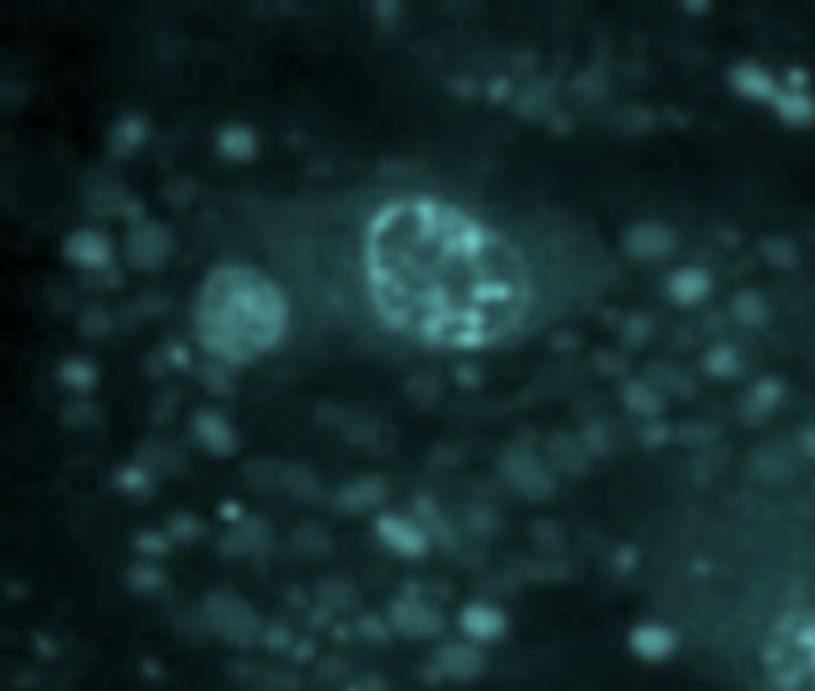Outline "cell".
<instances>
[{"instance_id": "obj_1", "label": "cell", "mask_w": 815, "mask_h": 691, "mask_svg": "<svg viewBox=\"0 0 815 691\" xmlns=\"http://www.w3.org/2000/svg\"><path fill=\"white\" fill-rule=\"evenodd\" d=\"M370 290L389 325L437 344H484L526 309V268L494 230L440 201H395L367 239Z\"/></svg>"}, {"instance_id": "obj_2", "label": "cell", "mask_w": 815, "mask_h": 691, "mask_svg": "<svg viewBox=\"0 0 815 691\" xmlns=\"http://www.w3.org/2000/svg\"><path fill=\"white\" fill-rule=\"evenodd\" d=\"M287 328V306L281 290L249 268L214 271L201 287L198 335L227 360H252L271 351Z\"/></svg>"}, {"instance_id": "obj_3", "label": "cell", "mask_w": 815, "mask_h": 691, "mask_svg": "<svg viewBox=\"0 0 815 691\" xmlns=\"http://www.w3.org/2000/svg\"><path fill=\"white\" fill-rule=\"evenodd\" d=\"M624 246H628V252L634 258H644V262H656V258H666L675 246V236L669 227H663V223H637V227L628 233V239H624Z\"/></svg>"}, {"instance_id": "obj_4", "label": "cell", "mask_w": 815, "mask_h": 691, "mask_svg": "<svg viewBox=\"0 0 815 691\" xmlns=\"http://www.w3.org/2000/svg\"><path fill=\"white\" fill-rule=\"evenodd\" d=\"M774 112L784 125L790 128H812L815 125V99L806 93L803 86H780V93L774 96Z\"/></svg>"}, {"instance_id": "obj_5", "label": "cell", "mask_w": 815, "mask_h": 691, "mask_svg": "<svg viewBox=\"0 0 815 691\" xmlns=\"http://www.w3.org/2000/svg\"><path fill=\"white\" fill-rule=\"evenodd\" d=\"M730 83L736 86L739 96L755 99V102H774V96L780 93V86H777V80H774V74L768 71V67L752 64V61L736 64L733 74H730Z\"/></svg>"}, {"instance_id": "obj_6", "label": "cell", "mask_w": 815, "mask_h": 691, "mask_svg": "<svg viewBox=\"0 0 815 691\" xmlns=\"http://www.w3.org/2000/svg\"><path fill=\"white\" fill-rule=\"evenodd\" d=\"M666 287H669V297L679 306H695L707 297L714 284H710V274L704 268H679Z\"/></svg>"}, {"instance_id": "obj_7", "label": "cell", "mask_w": 815, "mask_h": 691, "mask_svg": "<svg viewBox=\"0 0 815 691\" xmlns=\"http://www.w3.org/2000/svg\"><path fill=\"white\" fill-rule=\"evenodd\" d=\"M67 258L77 265H102L109 258V243H106V236H99V233H90V230H83L77 236L67 239Z\"/></svg>"}, {"instance_id": "obj_8", "label": "cell", "mask_w": 815, "mask_h": 691, "mask_svg": "<svg viewBox=\"0 0 815 691\" xmlns=\"http://www.w3.org/2000/svg\"><path fill=\"white\" fill-rule=\"evenodd\" d=\"M462 625L472 637H481V641H494V637L504 631V615L491 606H472L465 609L462 615Z\"/></svg>"}, {"instance_id": "obj_9", "label": "cell", "mask_w": 815, "mask_h": 691, "mask_svg": "<svg viewBox=\"0 0 815 691\" xmlns=\"http://www.w3.org/2000/svg\"><path fill=\"white\" fill-rule=\"evenodd\" d=\"M379 535L395 548V551H402V555H421V548H424V539H421V532L402 523V520H386V523H379Z\"/></svg>"}, {"instance_id": "obj_10", "label": "cell", "mask_w": 815, "mask_h": 691, "mask_svg": "<svg viewBox=\"0 0 815 691\" xmlns=\"http://www.w3.org/2000/svg\"><path fill=\"white\" fill-rule=\"evenodd\" d=\"M733 313L742 325H765L768 319V303L761 300V293H752V290H745L739 293V297L733 300Z\"/></svg>"}, {"instance_id": "obj_11", "label": "cell", "mask_w": 815, "mask_h": 691, "mask_svg": "<svg viewBox=\"0 0 815 691\" xmlns=\"http://www.w3.org/2000/svg\"><path fill=\"white\" fill-rule=\"evenodd\" d=\"M634 647L644 656H653V660H656V656H666L672 650V637L663 628H640L634 634Z\"/></svg>"}, {"instance_id": "obj_12", "label": "cell", "mask_w": 815, "mask_h": 691, "mask_svg": "<svg viewBox=\"0 0 815 691\" xmlns=\"http://www.w3.org/2000/svg\"><path fill=\"white\" fill-rule=\"evenodd\" d=\"M707 370L714 373V376H736L739 373V357L733 348H726V344H720V348L714 354H707Z\"/></svg>"}, {"instance_id": "obj_13", "label": "cell", "mask_w": 815, "mask_h": 691, "mask_svg": "<svg viewBox=\"0 0 815 691\" xmlns=\"http://www.w3.org/2000/svg\"><path fill=\"white\" fill-rule=\"evenodd\" d=\"M784 252H787V255H796V246L787 243V239H768V243H765V255H768V262H771V265H793L790 258H784Z\"/></svg>"}, {"instance_id": "obj_14", "label": "cell", "mask_w": 815, "mask_h": 691, "mask_svg": "<svg viewBox=\"0 0 815 691\" xmlns=\"http://www.w3.org/2000/svg\"><path fill=\"white\" fill-rule=\"evenodd\" d=\"M800 443H803V449H806V453H809V456L815 459V427H809V430H806V434H803V440H800Z\"/></svg>"}]
</instances>
